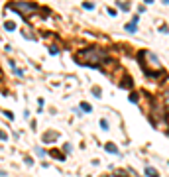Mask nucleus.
<instances>
[{"label":"nucleus","mask_w":169,"mask_h":177,"mask_svg":"<svg viewBox=\"0 0 169 177\" xmlns=\"http://www.w3.org/2000/svg\"><path fill=\"white\" fill-rule=\"evenodd\" d=\"M108 53L100 49V47H87V49H81L75 53V61L79 65H90V67H98L102 61H106Z\"/></svg>","instance_id":"obj_1"},{"label":"nucleus","mask_w":169,"mask_h":177,"mask_svg":"<svg viewBox=\"0 0 169 177\" xmlns=\"http://www.w3.org/2000/svg\"><path fill=\"white\" fill-rule=\"evenodd\" d=\"M138 59H140L142 69L146 71V75H149V77H159V75H163V67H161V63L157 61V57L153 55L151 51L142 49V51L138 53Z\"/></svg>","instance_id":"obj_2"},{"label":"nucleus","mask_w":169,"mask_h":177,"mask_svg":"<svg viewBox=\"0 0 169 177\" xmlns=\"http://www.w3.org/2000/svg\"><path fill=\"white\" fill-rule=\"evenodd\" d=\"M6 8H8V10L20 12L24 18H30V14H32V12H37V6L32 4V2H12V4H8Z\"/></svg>","instance_id":"obj_3"},{"label":"nucleus","mask_w":169,"mask_h":177,"mask_svg":"<svg viewBox=\"0 0 169 177\" xmlns=\"http://www.w3.org/2000/svg\"><path fill=\"white\" fill-rule=\"evenodd\" d=\"M136 28H138V18H134L132 22L126 26V30H128V32H136Z\"/></svg>","instance_id":"obj_4"},{"label":"nucleus","mask_w":169,"mask_h":177,"mask_svg":"<svg viewBox=\"0 0 169 177\" xmlns=\"http://www.w3.org/2000/svg\"><path fill=\"white\" fill-rule=\"evenodd\" d=\"M146 175L147 177H159L157 169H153V167H146Z\"/></svg>","instance_id":"obj_5"},{"label":"nucleus","mask_w":169,"mask_h":177,"mask_svg":"<svg viewBox=\"0 0 169 177\" xmlns=\"http://www.w3.org/2000/svg\"><path fill=\"white\" fill-rule=\"evenodd\" d=\"M120 87H122V88H132V79H130V77H126L124 81L120 83Z\"/></svg>","instance_id":"obj_6"},{"label":"nucleus","mask_w":169,"mask_h":177,"mask_svg":"<svg viewBox=\"0 0 169 177\" xmlns=\"http://www.w3.org/2000/svg\"><path fill=\"white\" fill-rule=\"evenodd\" d=\"M104 148H106V152H110V154H118V148L114 144H106Z\"/></svg>","instance_id":"obj_7"},{"label":"nucleus","mask_w":169,"mask_h":177,"mask_svg":"<svg viewBox=\"0 0 169 177\" xmlns=\"http://www.w3.org/2000/svg\"><path fill=\"white\" fill-rule=\"evenodd\" d=\"M51 155H53V157H57V159H61V161L65 159V157H63V154H59L57 150H51Z\"/></svg>","instance_id":"obj_8"},{"label":"nucleus","mask_w":169,"mask_h":177,"mask_svg":"<svg viewBox=\"0 0 169 177\" xmlns=\"http://www.w3.org/2000/svg\"><path fill=\"white\" fill-rule=\"evenodd\" d=\"M4 28L12 32V30H16V24H14V22H6V24H4Z\"/></svg>","instance_id":"obj_9"},{"label":"nucleus","mask_w":169,"mask_h":177,"mask_svg":"<svg viewBox=\"0 0 169 177\" xmlns=\"http://www.w3.org/2000/svg\"><path fill=\"white\" fill-rule=\"evenodd\" d=\"M81 108H83L85 112H90V104L89 102H81Z\"/></svg>","instance_id":"obj_10"},{"label":"nucleus","mask_w":169,"mask_h":177,"mask_svg":"<svg viewBox=\"0 0 169 177\" xmlns=\"http://www.w3.org/2000/svg\"><path fill=\"white\" fill-rule=\"evenodd\" d=\"M118 6H120V8H122V10H130V4H126V2H122V4H120V2H118Z\"/></svg>","instance_id":"obj_11"},{"label":"nucleus","mask_w":169,"mask_h":177,"mask_svg":"<svg viewBox=\"0 0 169 177\" xmlns=\"http://www.w3.org/2000/svg\"><path fill=\"white\" fill-rule=\"evenodd\" d=\"M92 95H94V97H100V88L94 87V88H92Z\"/></svg>","instance_id":"obj_12"},{"label":"nucleus","mask_w":169,"mask_h":177,"mask_svg":"<svg viewBox=\"0 0 169 177\" xmlns=\"http://www.w3.org/2000/svg\"><path fill=\"white\" fill-rule=\"evenodd\" d=\"M83 6H85V8H87V10H92V8H94V4H90V2H85V4H83Z\"/></svg>","instance_id":"obj_13"},{"label":"nucleus","mask_w":169,"mask_h":177,"mask_svg":"<svg viewBox=\"0 0 169 177\" xmlns=\"http://www.w3.org/2000/svg\"><path fill=\"white\" fill-rule=\"evenodd\" d=\"M130 102H138V95H136V93H134V95H130Z\"/></svg>","instance_id":"obj_14"},{"label":"nucleus","mask_w":169,"mask_h":177,"mask_svg":"<svg viewBox=\"0 0 169 177\" xmlns=\"http://www.w3.org/2000/svg\"><path fill=\"white\" fill-rule=\"evenodd\" d=\"M100 126L104 128V130H108V122H106V120H100Z\"/></svg>","instance_id":"obj_15"},{"label":"nucleus","mask_w":169,"mask_h":177,"mask_svg":"<svg viewBox=\"0 0 169 177\" xmlns=\"http://www.w3.org/2000/svg\"><path fill=\"white\" fill-rule=\"evenodd\" d=\"M165 102H167V104H169V91H167V93H165Z\"/></svg>","instance_id":"obj_16"},{"label":"nucleus","mask_w":169,"mask_h":177,"mask_svg":"<svg viewBox=\"0 0 169 177\" xmlns=\"http://www.w3.org/2000/svg\"><path fill=\"white\" fill-rule=\"evenodd\" d=\"M0 138H2V140H6V134L2 132V130H0Z\"/></svg>","instance_id":"obj_17"}]
</instances>
